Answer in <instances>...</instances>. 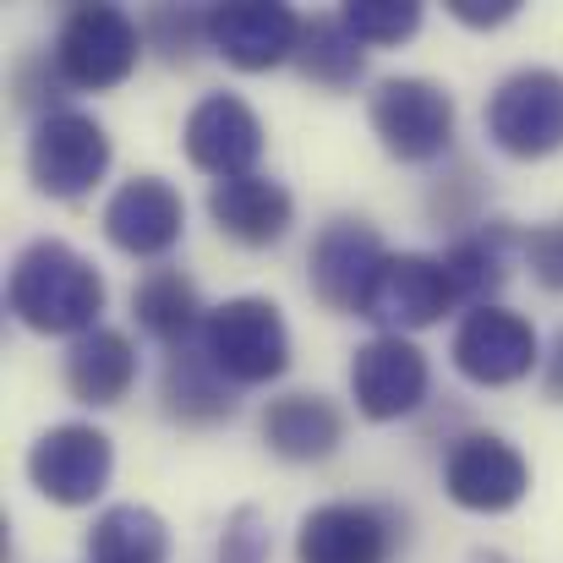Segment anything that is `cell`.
Here are the masks:
<instances>
[{
	"label": "cell",
	"instance_id": "6da1fadb",
	"mask_svg": "<svg viewBox=\"0 0 563 563\" xmlns=\"http://www.w3.org/2000/svg\"><path fill=\"white\" fill-rule=\"evenodd\" d=\"M5 307L33 334H93L104 312V274L66 241H27L5 279Z\"/></svg>",
	"mask_w": 563,
	"mask_h": 563
},
{
	"label": "cell",
	"instance_id": "7a4b0ae2",
	"mask_svg": "<svg viewBox=\"0 0 563 563\" xmlns=\"http://www.w3.org/2000/svg\"><path fill=\"white\" fill-rule=\"evenodd\" d=\"M202 351L235 388H263L290 367V329L268 296H230L202 323Z\"/></svg>",
	"mask_w": 563,
	"mask_h": 563
},
{
	"label": "cell",
	"instance_id": "3957f363",
	"mask_svg": "<svg viewBox=\"0 0 563 563\" xmlns=\"http://www.w3.org/2000/svg\"><path fill=\"white\" fill-rule=\"evenodd\" d=\"M143 44V27L121 5H71L55 33V77L82 93H110L137 71Z\"/></svg>",
	"mask_w": 563,
	"mask_h": 563
},
{
	"label": "cell",
	"instance_id": "277c9868",
	"mask_svg": "<svg viewBox=\"0 0 563 563\" xmlns=\"http://www.w3.org/2000/svg\"><path fill=\"white\" fill-rule=\"evenodd\" d=\"M383 154L399 165H432L454 143V93L432 77H383L367 99Z\"/></svg>",
	"mask_w": 563,
	"mask_h": 563
},
{
	"label": "cell",
	"instance_id": "5b68a950",
	"mask_svg": "<svg viewBox=\"0 0 563 563\" xmlns=\"http://www.w3.org/2000/svg\"><path fill=\"white\" fill-rule=\"evenodd\" d=\"M487 137L509 159H553L563 148V71L526 66L487 99Z\"/></svg>",
	"mask_w": 563,
	"mask_h": 563
},
{
	"label": "cell",
	"instance_id": "8992f818",
	"mask_svg": "<svg viewBox=\"0 0 563 563\" xmlns=\"http://www.w3.org/2000/svg\"><path fill=\"white\" fill-rule=\"evenodd\" d=\"M110 170V132L82 115V110H49L38 115L33 137H27V176L44 197H82L104 181Z\"/></svg>",
	"mask_w": 563,
	"mask_h": 563
},
{
	"label": "cell",
	"instance_id": "52a82bcc",
	"mask_svg": "<svg viewBox=\"0 0 563 563\" xmlns=\"http://www.w3.org/2000/svg\"><path fill=\"white\" fill-rule=\"evenodd\" d=\"M110 471H115V449L88 421H60L27 449V482L60 509L93 504L110 487Z\"/></svg>",
	"mask_w": 563,
	"mask_h": 563
},
{
	"label": "cell",
	"instance_id": "ba28073f",
	"mask_svg": "<svg viewBox=\"0 0 563 563\" xmlns=\"http://www.w3.org/2000/svg\"><path fill=\"white\" fill-rule=\"evenodd\" d=\"M443 493L471 515H509L531 493V465L509 438L465 432L443 460Z\"/></svg>",
	"mask_w": 563,
	"mask_h": 563
},
{
	"label": "cell",
	"instance_id": "9c48e42d",
	"mask_svg": "<svg viewBox=\"0 0 563 563\" xmlns=\"http://www.w3.org/2000/svg\"><path fill=\"white\" fill-rule=\"evenodd\" d=\"M449 356H454V367H460L465 383H476V388H509V383L531 377L542 345H537L531 318H520V312H509V307L493 301V307H471L460 318Z\"/></svg>",
	"mask_w": 563,
	"mask_h": 563
},
{
	"label": "cell",
	"instance_id": "30bf717a",
	"mask_svg": "<svg viewBox=\"0 0 563 563\" xmlns=\"http://www.w3.org/2000/svg\"><path fill=\"white\" fill-rule=\"evenodd\" d=\"M454 307H460V296H454V279H449L443 257L388 252L362 318H373L383 334H416V329L443 323V312H454Z\"/></svg>",
	"mask_w": 563,
	"mask_h": 563
},
{
	"label": "cell",
	"instance_id": "8fae6325",
	"mask_svg": "<svg viewBox=\"0 0 563 563\" xmlns=\"http://www.w3.org/2000/svg\"><path fill=\"white\" fill-rule=\"evenodd\" d=\"M312 296L329 307V312H367V296H373L377 268L388 263V246L377 235V224L367 219H329L312 241Z\"/></svg>",
	"mask_w": 563,
	"mask_h": 563
},
{
	"label": "cell",
	"instance_id": "7c38bea8",
	"mask_svg": "<svg viewBox=\"0 0 563 563\" xmlns=\"http://www.w3.org/2000/svg\"><path fill=\"white\" fill-rule=\"evenodd\" d=\"M301 16L279 0H230L208 5V44L235 66V71H274L296 60L301 49Z\"/></svg>",
	"mask_w": 563,
	"mask_h": 563
},
{
	"label": "cell",
	"instance_id": "4fadbf2b",
	"mask_svg": "<svg viewBox=\"0 0 563 563\" xmlns=\"http://www.w3.org/2000/svg\"><path fill=\"white\" fill-rule=\"evenodd\" d=\"M181 143L202 176L235 181V176H252V165L263 159V121L241 93H208L191 104Z\"/></svg>",
	"mask_w": 563,
	"mask_h": 563
},
{
	"label": "cell",
	"instance_id": "5bb4252c",
	"mask_svg": "<svg viewBox=\"0 0 563 563\" xmlns=\"http://www.w3.org/2000/svg\"><path fill=\"white\" fill-rule=\"evenodd\" d=\"M104 235L126 257H165L187 235V202L165 176H132L104 202Z\"/></svg>",
	"mask_w": 563,
	"mask_h": 563
},
{
	"label": "cell",
	"instance_id": "9a60e30c",
	"mask_svg": "<svg viewBox=\"0 0 563 563\" xmlns=\"http://www.w3.org/2000/svg\"><path fill=\"white\" fill-rule=\"evenodd\" d=\"M427 356L405 334H377L351 356V394L367 421H399L427 399Z\"/></svg>",
	"mask_w": 563,
	"mask_h": 563
},
{
	"label": "cell",
	"instance_id": "2e32d148",
	"mask_svg": "<svg viewBox=\"0 0 563 563\" xmlns=\"http://www.w3.org/2000/svg\"><path fill=\"white\" fill-rule=\"evenodd\" d=\"M394 515L377 504H318L296 531V563H388Z\"/></svg>",
	"mask_w": 563,
	"mask_h": 563
},
{
	"label": "cell",
	"instance_id": "e0dca14e",
	"mask_svg": "<svg viewBox=\"0 0 563 563\" xmlns=\"http://www.w3.org/2000/svg\"><path fill=\"white\" fill-rule=\"evenodd\" d=\"M208 219L219 224V235H230L235 246H274L285 241L290 219H296V202L290 191L268 176H235V181H213L208 191Z\"/></svg>",
	"mask_w": 563,
	"mask_h": 563
},
{
	"label": "cell",
	"instance_id": "ac0fdd59",
	"mask_svg": "<svg viewBox=\"0 0 563 563\" xmlns=\"http://www.w3.org/2000/svg\"><path fill=\"white\" fill-rule=\"evenodd\" d=\"M263 443L290 465H318L345 443V416L323 394H279L263 410Z\"/></svg>",
	"mask_w": 563,
	"mask_h": 563
},
{
	"label": "cell",
	"instance_id": "d6986e66",
	"mask_svg": "<svg viewBox=\"0 0 563 563\" xmlns=\"http://www.w3.org/2000/svg\"><path fill=\"white\" fill-rule=\"evenodd\" d=\"M137 383V351L121 329H93L82 340H71L66 351V394L77 405H93V410H110L132 394Z\"/></svg>",
	"mask_w": 563,
	"mask_h": 563
},
{
	"label": "cell",
	"instance_id": "ffe728a7",
	"mask_svg": "<svg viewBox=\"0 0 563 563\" xmlns=\"http://www.w3.org/2000/svg\"><path fill=\"white\" fill-rule=\"evenodd\" d=\"M159 399H165V416L181 421V427H213V421H230L235 416V383L208 362L202 340L170 351Z\"/></svg>",
	"mask_w": 563,
	"mask_h": 563
},
{
	"label": "cell",
	"instance_id": "44dd1931",
	"mask_svg": "<svg viewBox=\"0 0 563 563\" xmlns=\"http://www.w3.org/2000/svg\"><path fill=\"white\" fill-rule=\"evenodd\" d=\"M132 312H137L143 334L159 340V345H170V351L191 345V334H202V323H208L202 296H197V285H191L181 268H154L132 290Z\"/></svg>",
	"mask_w": 563,
	"mask_h": 563
},
{
	"label": "cell",
	"instance_id": "7402d4cb",
	"mask_svg": "<svg viewBox=\"0 0 563 563\" xmlns=\"http://www.w3.org/2000/svg\"><path fill=\"white\" fill-rule=\"evenodd\" d=\"M82 563H170V526L148 504H115L93 520Z\"/></svg>",
	"mask_w": 563,
	"mask_h": 563
},
{
	"label": "cell",
	"instance_id": "603a6c76",
	"mask_svg": "<svg viewBox=\"0 0 563 563\" xmlns=\"http://www.w3.org/2000/svg\"><path fill=\"white\" fill-rule=\"evenodd\" d=\"M509 246H515V230L504 219H493V224H482L476 235H460L443 252V268L454 279V296L465 307H493V296L509 279Z\"/></svg>",
	"mask_w": 563,
	"mask_h": 563
},
{
	"label": "cell",
	"instance_id": "cb8c5ba5",
	"mask_svg": "<svg viewBox=\"0 0 563 563\" xmlns=\"http://www.w3.org/2000/svg\"><path fill=\"white\" fill-rule=\"evenodd\" d=\"M296 66L312 88H329V93H345L362 82L367 71V44L351 33L345 16H312L301 27V49H296Z\"/></svg>",
	"mask_w": 563,
	"mask_h": 563
},
{
	"label": "cell",
	"instance_id": "d4e9b609",
	"mask_svg": "<svg viewBox=\"0 0 563 563\" xmlns=\"http://www.w3.org/2000/svg\"><path fill=\"white\" fill-rule=\"evenodd\" d=\"M340 16L351 22V33L362 44H405L421 27V5L416 0H345Z\"/></svg>",
	"mask_w": 563,
	"mask_h": 563
},
{
	"label": "cell",
	"instance_id": "484cf974",
	"mask_svg": "<svg viewBox=\"0 0 563 563\" xmlns=\"http://www.w3.org/2000/svg\"><path fill=\"white\" fill-rule=\"evenodd\" d=\"M143 38L165 55V60H191V49L208 38V11H191V5H154L143 16Z\"/></svg>",
	"mask_w": 563,
	"mask_h": 563
},
{
	"label": "cell",
	"instance_id": "4316f807",
	"mask_svg": "<svg viewBox=\"0 0 563 563\" xmlns=\"http://www.w3.org/2000/svg\"><path fill=\"white\" fill-rule=\"evenodd\" d=\"M268 553H274V537H268L263 509H252V504L230 509L224 537H219V563H268Z\"/></svg>",
	"mask_w": 563,
	"mask_h": 563
},
{
	"label": "cell",
	"instance_id": "83f0119b",
	"mask_svg": "<svg viewBox=\"0 0 563 563\" xmlns=\"http://www.w3.org/2000/svg\"><path fill=\"white\" fill-rule=\"evenodd\" d=\"M520 252H526V263H531V279H537L542 290L563 296V219L537 224V230L520 241Z\"/></svg>",
	"mask_w": 563,
	"mask_h": 563
},
{
	"label": "cell",
	"instance_id": "f1b7e54d",
	"mask_svg": "<svg viewBox=\"0 0 563 563\" xmlns=\"http://www.w3.org/2000/svg\"><path fill=\"white\" fill-rule=\"evenodd\" d=\"M520 11V0H449V16L465 27H504Z\"/></svg>",
	"mask_w": 563,
	"mask_h": 563
},
{
	"label": "cell",
	"instance_id": "f546056e",
	"mask_svg": "<svg viewBox=\"0 0 563 563\" xmlns=\"http://www.w3.org/2000/svg\"><path fill=\"white\" fill-rule=\"evenodd\" d=\"M542 388H548V399L563 405V329H559V340H553V351H548V362H542Z\"/></svg>",
	"mask_w": 563,
	"mask_h": 563
}]
</instances>
